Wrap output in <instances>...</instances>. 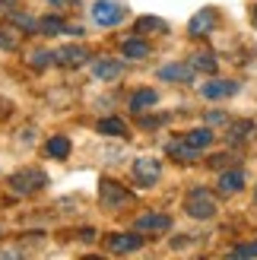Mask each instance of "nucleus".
Here are the masks:
<instances>
[{"instance_id":"1","label":"nucleus","mask_w":257,"mask_h":260,"mask_svg":"<svg viewBox=\"0 0 257 260\" xmlns=\"http://www.w3.org/2000/svg\"><path fill=\"white\" fill-rule=\"evenodd\" d=\"M124 16H127V13H124V4H121V0H95V4H92V22L102 25V29L118 25Z\"/></svg>"},{"instance_id":"2","label":"nucleus","mask_w":257,"mask_h":260,"mask_svg":"<svg viewBox=\"0 0 257 260\" xmlns=\"http://www.w3.org/2000/svg\"><path fill=\"white\" fill-rule=\"evenodd\" d=\"M45 184H48V175L38 172V168H22V172H16L10 178V187L16 193H35V190H42Z\"/></svg>"},{"instance_id":"3","label":"nucleus","mask_w":257,"mask_h":260,"mask_svg":"<svg viewBox=\"0 0 257 260\" xmlns=\"http://www.w3.org/2000/svg\"><path fill=\"white\" fill-rule=\"evenodd\" d=\"M187 213L194 216V219H210V216L216 213L213 193L203 190V187H194V190H190V197H187Z\"/></svg>"},{"instance_id":"4","label":"nucleus","mask_w":257,"mask_h":260,"mask_svg":"<svg viewBox=\"0 0 257 260\" xmlns=\"http://www.w3.org/2000/svg\"><path fill=\"white\" fill-rule=\"evenodd\" d=\"M216 25H219V13H216L213 7H203V10L194 13V19L187 22V32L194 38H203V35H210Z\"/></svg>"},{"instance_id":"5","label":"nucleus","mask_w":257,"mask_h":260,"mask_svg":"<svg viewBox=\"0 0 257 260\" xmlns=\"http://www.w3.org/2000/svg\"><path fill=\"white\" fill-rule=\"evenodd\" d=\"M99 197H102L105 206H127V203L134 200V193L127 190V187H121L118 181L105 178V181H102V187H99Z\"/></svg>"},{"instance_id":"6","label":"nucleus","mask_w":257,"mask_h":260,"mask_svg":"<svg viewBox=\"0 0 257 260\" xmlns=\"http://www.w3.org/2000/svg\"><path fill=\"white\" fill-rule=\"evenodd\" d=\"M159 178H162V165L156 159H137L134 162V181L137 184L152 187V184H159Z\"/></svg>"},{"instance_id":"7","label":"nucleus","mask_w":257,"mask_h":260,"mask_svg":"<svg viewBox=\"0 0 257 260\" xmlns=\"http://www.w3.org/2000/svg\"><path fill=\"white\" fill-rule=\"evenodd\" d=\"M159 80H169V83H194L197 70L190 67V63H165V67L156 70Z\"/></svg>"},{"instance_id":"8","label":"nucleus","mask_w":257,"mask_h":260,"mask_svg":"<svg viewBox=\"0 0 257 260\" xmlns=\"http://www.w3.org/2000/svg\"><path fill=\"white\" fill-rule=\"evenodd\" d=\"M86 60H89V51L83 45H63L54 51V63H60V67H80Z\"/></svg>"},{"instance_id":"9","label":"nucleus","mask_w":257,"mask_h":260,"mask_svg":"<svg viewBox=\"0 0 257 260\" xmlns=\"http://www.w3.org/2000/svg\"><path fill=\"white\" fill-rule=\"evenodd\" d=\"M169 225H172L169 213H143V216H137V222H134L137 232H165Z\"/></svg>"},{"instance_id":"10","label":"nucleus","mask_w":257,"mask_h":260,"mask_svg":"<svg viewBox=\"0 0 257 260\" xmlns=\"http://www.w3.org/2000/svg\"><path fill=\"white\" fill-rule=\"evenodd\" d=\"M165 149H169V155H172L175 162H184V165H190V162H197V159H200V149H197V146H190L184 137H181V140H172Z\"/></svg>"},{"instance_id":"11","label":"nucleus","mask_w":257,"mask_h":260,"mask_svg":"<svg viewBox=\"0 0 257 260\" xmlns=\"http://www.w3.org/2000/svg\"><path fill=\"white\" fill-rule=\"evenodd\" d=\"M238 92V83L235 80H210L207 86H200V95L203 99H229Z\"/></svg>"},{"instance_id":"12","label":"nucleus","mask_w":257,"mask_h":260,"mask_svg":"<svg viewBox=\"0 0 257 260\" xmlns=\"http://www.w3.org/2000/svg\"><path fill=\"white\" fill-rule=\"evenodd\" d=\"M121 73H124V63L114 60V57H99L92 63V76H95V80H118Z\"/></svg>"},{"instance_id":"13","label":"nucleus","mask_w":257,"mask_h":260,"mask_svg":"<svg viewBox=\"0 0 257 260\" xmlns=\"http://www.w3.org/2000/svg\"><path fill=\"white\" fill-rule=\"evenodd\" d=\"M140 244H143V238H140L137 232H131V235H108V251L111 254H131Z\"/></svg>"},{"instance_id":"14","label":"nucleus","mask_w":257,"mask_h":260,"mask_svg":"<svg viewBox=\"0 0 257 260\" xmlns=\"http://www.w3.org/2000/svg\"><path fill=\"white\" fill-rule=\"evenodd\" d=\"M137 32L140 35H165L169 32V22L159 19V16H140L137 19Z\"/></svg>"},{"instance_id":"15","label":"nucleus","mask_w":257,"mask_h":260,"mask_svg":"<svg viewBox=\"0 0 257 260\" xmlns=\"http://www.w3.org/2000/svg\"><path fill=\"white\" fill-rule=\"evenodd\" d=\"M156 102H159V92H156V89H140V92H134L131 95V111H146V108H152V105H156Z\"/></svg>"},{"instance_id":"16","label":"nucleus","mask_w":257,"mask_h":260,"mask_svg":"<svg viewBox=\"0 0 257 260\" xmlns=\"http://www.w3.org/2000/svg\"><path fill=\"white\" fill-rule=\"evenodd\" d=\"M121 54L131 57V60H143V57H149V45L143 42V38H127V42L121 45Z\"/></svg>"},{"instance_id":"17","label":"nucleus","mask_w":257,"mask_h":260,"mask_svg":"<svg viewBox=\"0 0 257 260\" xmlns=\"http://www.w3.org/2000/svg\"><path fill=\"white\" fill-rule=\"evenodd\" d=\"M254 134H257V127H254L251 121H238V124H232V127H229L226 140H229V143H245V140H251Z\"/></svg>"},{"instance_id":"18","label":"nucleus","mask_w":257,"mask_h":260,"mask_svg":"<svg viewBox=\"0 0 257 260\" xmlns=\"http://www.w3.org/2000/svg\"><path fill=\"white\" fill-rule=\"evenodd\" d=\"M241 187H245V175L241 172H222L219 175V190L222 193H238Z\"/></svg>"},{"instance_id":"19","label":"nucleus","mask_w":257,"mask_h":260,"mask_svg":"<svg viewBox=\"0 0 257 260\" xmlns=\"http://www.w3.org/2000/svg\"><path fill=\"white\" fill-rule=\"evenodd\" d=\"M99 134H108V137H124L127 134V124L121 118H102L99 121Z\"/></svg>"},{"instance_id":"20","label":"nucleus","mask_w":257,"mask_h":260,"mask_svg":"<svg viewBox=\"0 0 257 260\" xmlns=\"http://www.w3.org/2000/svg\"><path fill=\"white\" fill-rule=\"evenodd\" d=\"M184 140L190 143V146H197V149H207L210 143H213V130L210 127H200V130H190V134H184Z\"/></svg>"},{"instance_id":"21","label":"nucleus","mask_w":257,"mask_h":260,"mask_svg":"<svg viewBox=\"0 0 257 260\" xmlns=\"http://www.w3.org/2000/svg\"><path fill=\"white\" fill-rule=\"evenodd\" d=\"M45 149H48V155H54V159H67L70 155V140L67 137H51Z\"/></svg>"},{"instance_id":"22","label":"nucleus","mask_w":257,"mask_h":260,"mask_svg":"<svg viewBox=\"0 0 257 260\" xmlns=\"http://www.w3.org/2000/svg\"><path fill=\"white\" fill-rule=\"evenodd\" d=\"M38 32L42 35H60V32H67V25H63L60 16H45L42 22H38Z\"/></svg>"},{"instance_id":"23","label":"nucleus","mask_w":257,"mask_h":260,"mask_svg":"<svg viewBox=\"0 0 257 260\" xmlns=\"http://www.w3.org/2000/svg\"><path fill=\"white\" fill-rule=\"evenodd\" d=\"M190 67H194V70H203V73H213V70H216V57L207 54V51H200V54L190 57Z\"/></svg>"},{"instance_id":"24","label":"nucleus","mask_w":257,"mask_h":260,"mask_svg":"<svg viewBox=\"0 0 257 260\" xmlns=\"http://www.w3.org/2000/svg\"><path fill=\"white\" fill-rule=\"evenodd\" d=\"M10 19H13V25H19V29H25V32L38 29V22L32 16H25V13H19V10H10Z\"/></svg>"},{"instance_id":"25","label":"nucleus","mask_w":257,"mask_h":260,"mask_svg":"<svg viewBox=\"0 0 257 260\" xmlns=\"http://www.w3.org/2000/svg\"><path fill=\"white\" fill-rule=\"evenodd\" d=\"M0 48H4V51H16L19 48V32L16 29H0Z\"/></svg>"},{"instance_id":"26","label":"nucleus","mask_w":257,"mask_h":260,"mask_svg":"<svg viewBox=\"0 0 257 260\" xmlns=\"http://www.w3.org/2000/svg\"><path fill=\"white\" fill-rule=\"evenodd\" d=\"M51 60H54V54H51V51H32V57H29V63H32L35 70H45Z\"/></svg>"},{"instance_id":"27","label":"nucleus","mask_w":257,"mask_h":260,"mask_svg":"<svg viewBox=\"0 0 257 260\" xmlns=\"http://www.w3.org/2000/svg\"><path fill=\"white\" fill-rule=\"evenodd\" d=\"M207 124H210V127H216V124L226 127V124H229V114H226V111H210V114H207Z\"/></svg>"},{"instance_id":"28","label":"nucleus","mask_w":257,"mask_h":260,"mask_svg":"<svg viewBox=\"0 0 257 260\" xmlns=\"http://www.w3.org/2000/svg\"><path fill=\"white\" fill-rule=\"evenodd\" d=\"M232 257H257V241L254 244H238L232 251Z\"/></svg>"},{"instance_id":"29","label":"nucleus","mask_w":257,"mask_h":260,"mask_svg":"<svg viewBox=\"0 0 257 260\" xmlns=\"http://www.w3.org/2000/svg\"><path fill=\"white\" fill-rule=\"evenodd\" d=\"M254 25H257V7H254Z\"/></svg>"},{"instance_id":"30","label":"nucleus","mask_w":257,"mask_h":260,"mask_svg":"<svg viewBox=\"0 0 257 260\" xmlns=\"http://www.w3.org/2000/svg\"><path fill=\"white\" fill-rule=\"evenodd\" d=\"M51 4H57V7H60V4H63V0H51Z\"/></svg>"},{"instance_id":"31","label":"nucleus","mask_w":257,"mask_h":260,"mask_svg":"<svg viewBox=\"0 0 257 260\" xmlns=\"http://www.w3.org/2000/svg\"><path fill=\"white\" fill-rule=\"evenodd\" d=\"M254 200H257V190H254Z\"/></svg>"}]
</instances>
